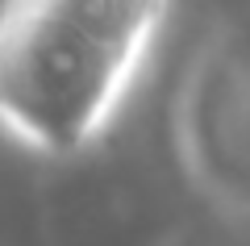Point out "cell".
I'll return each mask as SVG.
<instances>
[{"instance_id": "1", "label": "cell", "mask_w": 250, "mask_h": 246, "mask_svg": "<svg viewBox=\"0 0 250 246\" xmlns=\"http://www.w3.org/2000/svg\"><path fill=\"white\" fill-rule=\"evenodd\" d=\"M167 0H4L0 125L50 155L96 138Z\"/></svg>"}]
</instances>
